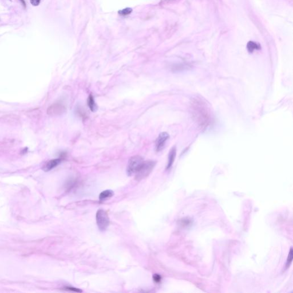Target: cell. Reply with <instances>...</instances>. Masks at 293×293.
Listing matches in <instances>:
<instances>
[{
    "instance_id": "obj_1",
    "label": "cell",
    "mask_w": 293,
    "mask_h": 293,
    "mask_svg": "<svg viewBox=\"0 0 293 293\" xmlns=\"http://www.w3.org/2000/svg\"><path fill=\"white\" fill-rule=\"evenodd\" d=\"M191 113L194 120L202 129L206 130L214 122L213 113L209 104L201 97H194L190 103Z\"/></svg>"
},
{
    "instance_id": "obj_2",
    "label": "cell",
    "mask_w": 293,
    "mask_h": 293,
    "mask_svg": "<svg viewBox=\"0 0 293 293\" xmlns=\"http://www.w3.org/2000/svg\"><path fill=\"white\" fill-rule=\"evenodd\" d=\"M156 165V162L152 160L144 161L135 173V179L141 180L147 178L152 171Z\"/></svg>"
},
{
    "instance_id": "obj_3",
    "label": "cell",
    "mask_w": 293,
    "mask_h": 293,
    "mask_svg": "<svg viewBox=\"0 0 293 293\" xmlns=\"http://www.w3.org/2000/svg\"><path fill=\"white\" fill-rule=\"evenodd\" d=\"M97 225L101 231H105L110 226V220L107 212L103 209L99 210L96 215Z\"/></svg>"
},
{
    "instance_id": "obj_4",
    "label": "cell",
    "mask_w": 293,
    "mask_h": 293,
    "mask_svg": "<svg viewBox=\"0 0 293 293\" xmlns=\"http://www.w3.org/2000/svg\"><path fill=\"white\" fill-rule=\"evenodd\" d=\"M143 162V159L138 155L131 157L128 161L127 168V173L128 175L132 176L135 175Z\"/></svg>"
},
{
    "instance_id": "obj_5",
    "label": "cell",
    "mask_w": 293,
    "mask_h": 293,
    "mask_svg": "<svg viewBox=\"0 0 293 293\" xmlns=\"http://www.w3.org/2000/svg\"><path fill=\"white\" fill-rule=\"evenodd\" d=\"M65 111L66 108L63 104L56 103L49 106L47 110V113L48 115L51 116H58L63 115Z\"/></svg>"
},
{
    "instance_id": "obj_6",
    "label": "cell",
    "mask_w": 293,
    "mask_h": 293,
    "mask_svg": "<svg viewBox=\"0 0 293 293\" xmlns=\"http://www.w3.org/2000/svg\"><path fill=\"white\" fill-rule=\"evenodd\" d=\"M169 137L167 132H162L159 134L155 141V148L157 152H160L163 149Z\"/></svg>"
},
{
    "instance_id": "obj_7",
    "label": "cell",
    "mask_w": 293,
    "mask_h": 293,
    "mask_svg": "<svg viewBox=\"0 0 293 293\" xmlns=\"http://www.w3.org/2000/svg\"><path fill=\"white\" fill-rule=\"evenodd\" d=\"M61 161H62V158L51 160L45 164V165L43 167V169L45 172H48L58 166L61 163Z\"/></svg>"
},
{
    "instance_id": "obj_8",
    "label": "cell",
    "mask_w": 293,
    "mask_h": 293,
    "mask_svg": "<svg viewBox=\"0 0 293 293\" xmlns=\"http://www.w3.org/2000/svg\"><path fill=\"white\" fill-rule=\"evenodd\" d=\"M0 121L1 122L5 123H8V124H15L18 123V121H19V119L18 116L13 115V114H10V115H7L2 116L0 119Z\"/></svg>"
},
{
    "instance_id": "obj_9",
    "label": "cell",
    "mask_w": 293,
    "mask_h": 293,
    "mask_svg": "<svg viewBox=\"0 0 293 293\" xmlns=\"http://www.w3.org/2000/svg\"><path fill=\"white\" fill-rule=\"evenodd\" d=\"M176 150L175 147L172 148L170 150V151L169 152V155H168V163H167V168H166L167 169H170L171 167H172L173 162L175 161V159L176 157Z\"/></svg>"
},
{
    "instance_id": "obj_10",
    "label": "cell",
    "mask_w": 293,
    "mask_h": 293,
    "mask_svg": "<svg viewBox=\"0 0 293 293\" xmlns=\"http://www.w3.org/2000/svg\"><path fill=\"white\" fill-rule=\"evenodd\" d=\"M114 195V192L111 190H105L100 193L99 195V200L100 201H104L106 199L112 197Z\"/></svg>"
},
{
    "instance_id": "obj_11",
    "label": "cell",
    "mask_w": 293,
    "mask_h": 293,
    "mask_svg": "<svg viewBox=\"0 0 293 293\" xmlns=\"http://www.w3.org/2000/svg\"><path fill=\"white\" fill-rule=\"evenodd\" d=\"M87 103H88V106L92 112H95L97 110V106L95 103L93 97L92 95H90L88 97Z\"/></svg>"
},
{
    "instance_id": "obj_12",
    "label": "cell",
    "mask_w": 293,
    "mask_h": 293,
    "mask_svg": "<svg viewBox=\"0 0 293 293\" xmlns=\"http://www.w3.org/2000/svg\"><path fill=\"white\" fill-rule=\"evenodd\" d=\"M260 47L258 44L253 41H249L247 45V49L250 53H253L255 50H260Z\"/></svg>"
},
{
    "instance_id": "obj_13",
    "label": "cell",
    "mask_w": 293,
    "mask_h": 293,
    "mask_svg": "<svg viewBox=\"0 0 293 293\" xmlns=\"http://www.w3.org/2000/svg\"><path fill=\"white\" fill-rule=\"evenodd\" d=\"M293 249L291 248L290 250V252H289V254H288V258L287 260V262H286V268L289 267L290 264H291L292 260H293Z\"/></svg>"
},
{
    "instance_id": "obj_14",
    "label": "cell",
    "mask_w": 293,
    "mask_h": 293,
    "mask_svg": "<svg viewBox=\"0 0 293 293\" xmlns=\"http://www.w3.org/2000/svg\"><path fill=\"white\" fill-rule=\"evenodd\" d=\"M132 10L131 8H125L124 9L120 10L119 12V15L121 16H126V15H130V13L132 12Z\"/></svg>"
},
{
    "instance_id": "obj_15",
    "label": "cell",
    "mask_w": 293,
    "mask_h": 293,
    "mask_svg": "<svg viewBox=\"0 0 293 293\" xmlns=\"http://www.w3.org/2000/svg\"><path fill=\"white\" fill-rule=\"evenodd\" d=\"M65 288V290H67L71 291H73V292H76V293L82 292V290H81L80 289L73 288V287H66V288Z\"/></svg>"
},
{
    "instance_id": "obj_16",
    "label": "cell",
    "mask_w": 293,
    "mask_h": 293,
    "mask_svg": "<svg viewBox=\"0 0 293 293\" xmlns=\"http://www.w3.org/2000/svg\"><path fill=\"white\" fill-rule=\"evenodd\" d=\"M153 279H154V281L156 283H159L160 281H161V279H162V277L159 274H154L153 275Z\"/></svg>"
},
{
    "instance_id": "obj_17",
    "label": "cell",
    "mask_w": 293,
    "mask_h": 293,
    "mask_svg": "<svg viewBox=\"0 0 293 293\" xmlns=\"http://www.w3.org/2000/svg\"><path fill=\"white\" fill-rule=\"evenodd\" d=\"M30 1L31 4L33 6H37L40 4V3L41 2V0H30Z\"/></svg>"
},
{
    "instance_id": "obj_18",
    "label": "cell",
    "mask_w": 293,
    "mask_h": 293,
    "mask_svg": "<svg viewBox=\"0 0 293 293\" xmlns=\"http://www.w3.org/2000/svg\"><path fill=\"white\" fill-rule=\"evenodd\" d=\"M20 1H21V4H23V5L24 6V7H25V8H26V3H25V0H20Z\"/></svg>"
},
{
    "instance_id": "obj_19",
    "label": "cell",
    "mask_w": 293,
    "mask_h": 293,
    "mask_svg": "<svg viewBox=\"0 0 293 293\" xmlns=\"http://www.w3.org/2000/svg\"><path fill=\"white\" fill-rule=\"evenodd\" d=\"M10 1H11V0H10Z\"/></svg>"
}]
</instances>
